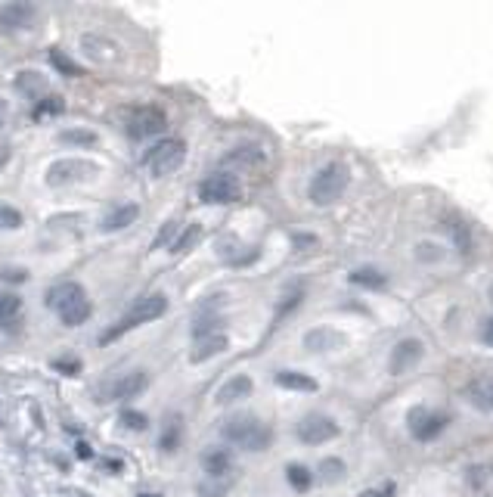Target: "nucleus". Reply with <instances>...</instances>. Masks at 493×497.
<instances>
[{
	"instance_id": "obj_11",
	"label": "nucleus",
	"mask_w": 493,
	"mask_h": 497,
	"mask_svg": "<svg viewBox=\"0 0 493 497\" xmlns=\"http://www.w3.org/2000/svg\"><path fill=\"white\" fill-rule=\"evenodd\" d=\"M444 426H447V417H444V414H434V410H425V407L410 410V432H413V438L432 441V438H437V435L444 432Z\"/></svg>"
},
{
	"instance_id": "obj_8",
	"label": "nucleus",
	"mask_w": 493,
	"mask_h": 497,
	"mask_svg": "<svg viewBox=\"0 0 493 497\" xmlns=\"http://www.w3.org/2000/svg\"><path fill=\"white\" fill-rule=\"evenodd\" d=\"M295 432H298V438L304 445H323V441H332L335 435H339V423L323 417V414H310L301 419Z\"/></svg>"
},
{
	"instance_id": "obj_27",
	"label": "nucleus",
	"mask_w": 493,
	"mask_h": 497,
	"mask_svg": "<svg viewBox=\"0 0 493 497\" xmlns=\"http://www.w3.org/2000/svg\"><path fill=\"white\" fill-rule=\"evenodd\" d=\"M50 66L56 68V72H62V75H68V78H78L81 75V66L68 56V53H62V50H50Z\"/></svg>"
},
{
	"instance_id": "obj_33",
	"label": "nucleus",
	"mask_w": 493,
	"mask_h": 497,
	"mask_svg": "<svg viewBox=\"0 0 493 497\" xmlns=\"http://www.w3.org/2000/svg\"><path fill=\"white\" fill-rule=\"evenodd\" d=\"M217 323H221V321H217V317H202V321H195V323H193V333H195V336H199V339L214 336V333H211V330H214Z\"/></svg>"
},
{
	"instance_id": "obj_17",
	"label": "nucleus",
	"mask_w": 493,
	"mask_h": 497,
	"mask_svg": "<svg viewBox=\"0 0 493 497\" xmlns=\"http://www.w3.org/2000/svg\"><path fill=\"white\" fill-rule=\"evenodd\" d=\"M47 78L41 72H31V68H25V72H19L16 75V90L19 93H25V97H37V100H44L47 97Z\"/></svg>"
},
{
	"instance_id": "obj_39",
	"label": "nucleus",
	"mask_w": 493,
	"mask_h": 497,
	"mask_svg": "<svg viewBox=\"0 0 493 497\" xmlns=\"http://www.w3.org/2000/svg\"><path fill=\"white\" fill-rule=\"evenodd\" d=\"M75 454L81 457V460H90V457H93V450H90L87 441H78V445H75Z\"/></svg>"
},
{
	"instance_id": "obj_26",
	"label": "nucleus",
	"mask_w": 493,
	"mask_h": 497,
	"mask_svg": "<svg viewBox=\"0 0 493 497\" xmlns=\"http://www.w3.org/2000/svg\"><path fill=\"white\" fill-rule=\"evenodd\" d=\"M59 112H66V100L62 97H44V100H37V106H35V121H44L47 115H59Z\"/></svg>"
},
{
	"instance_id": "obj_38",
	"label": "nucleus",
	"mask_w": 493,
	"mask_h": 497,
	"mask_svg": "<svg viewBox=\"0 0 493 497\" xmlns=\"http://www.w3.org/2000/svg\"><path fill=\"white\" fill-rule=\"evenodd\" d=\"M171 233H174V224H164V227H162V233H159V236H155V243L152 246H164V243H168V239H171Z\"/></svg>"
},
{
	"instance_id": "obj_29",
	"label": "nucleus",
	"mask_w": 493,
	"mask_h": 497,
	"mask_svg": "<svg viewBox=\"0 0 493 497\" xmlns=\"http://www.w3.org/2000/svg\"><path fill=\"white\" fill-rule=\"evenodd\" d=\"M62 143H72V146H93L97 143V134L90 128H72V131H62L59 134Z\"/></svg>"
},
{
	"instance_id": "obj_41",
	"label": "nucleus",
	"mask_w": 493,
	"mask_h": 497,
	"mask_svg": "<svg viewBox=\"0 0 493 497\" xmlns=\"http://www.w3.org/2000/svg\"><path fill=\"white\" fill-rule=\"evenodd\" d=\"M298 248H308V246H317V236H295Z\"/></svg>"
},
{
	"instance_id": "obj_30",
	"label": "nucleus",
	"mask_w": 493,
	"mask_h": 497,
	"mask_svg": "<svg viewBox=\"0 0 493 497\" xmlns=\"http://www.w3.org/2000/svg\"><path fill=\"white\" fill-rule=\"evenodd\" d=\"M87 317H90V301H84V305L66 311V314H62V323H66V326H81Z\"/></svg>"
},
{
	"instance_id": "obj_37",
	"label": "nucleus",
	"mask_w": 493,
	"mask_h": 497,
	"mask_svg": "<svg viewBox=\"0 0 493 497\" xmlns=\"http://www.w3.org/2000/svg\"><path fill=\"white\" fill-rule=\"evenodd\" d=\"M478 339L484 342V345H487V348H493V317H490V321H484L481 323V330H478Z\"/></svg>"
},
{
	"instance_id": "obj_40",
	"label": "nucleus",
	"mask_w": 493,
	"mask_h": 497,
	"mask_svg": "<svg viewBox=\"0 0 493 497\" xmlns=\"http://www.w3.org/2000/svg\"><path fill=\"white\" fill-rule=\"evenodd\" d=\"M56 370H66V373H78V370H81V364H75V361H56Z\"/></svg>"
},
{
	"instance_id": "obj_42",
	"label": "nucleus",
	"mask_w": 493,
	"mask_h": 497,
	"mask_svg": "<svg viewBox=\"0 0 493 497\" xmlns=\"http://www.w3.org/2000/svg\"><path fill=\"white\" fill-rule=\"evenodd\" d=\"M0 277H4V280H25V274H10V270H0Z\"/></svg>"
},
{
	"instance_id": "obj_23",
	"label": "nucleus",
	"mask_w": 493,
	"mask_h": 497,
	"mask_svg": "<svg viewBox=\"0 0 493 497\" xmlns=\"http://www.w3.org/2000/svg\"><path fill=\"white\" fill-rule=\"evenodd\" d=\"M230 463H233L230 450H224V448H214L202 457V466H205V472H211V476H224V472L230 469Z\"/></svg>"
},
{
	"instance_id": "obj_6",
	"label": "nucleus",
	"mask_w": 493,
	"mask_h": 497,
	"mask_svg": "<svg viewBox=\"0 0 493 497\" xmlns=\"http://www.w3.org/2000/svg\"><path fill=\"white\" fill-rule=\"evenodd\" d=\"M81 50H84V56L90 62H97V66H118V62H124V47L106 35H84Z\"/></svg>"
},
{
	"instance_id": "obj_32",
	"label": "nucleus",
	"mask_w": 493,
	"mask_h": 497,
	"mask_svg": "<svg viewBox=\"0 0 493 497\" xmlns=\"http://www.w3.org/2000/svg\"><path fill=\"white\" fill-rule=\"evenodd\" d=\"M121 423L128 426V429H137V432H143L146 426H150V423H146V417L137 414V410H124V414H121Z\"/></svg>"
},
{
	"instance_id": "obj_24",
	"label": "nucleus",
	"mask_w": 493,
	"mask_h": 497,
	"mask_svg": "<svg viewBox=\"0 0 493 497\" xmlns=\"http://www.w3.org/2000/svg\"><path fill=\"white\" fill-rule=\"evenodd\" d=\"M351 283H357V286H370V289H382V286L388 283V277L382 274L379 268H357L354 274H351Z\"/></svg>"
},
{
	"instance_id": "obj_45",
	"label": "nucleus",
	"mask_w": 493,
	"mask_h": 497,
	"mask_svg": "<svg viewBox=\"0 0 493 497\" xmlns=\"http://www.w3.org/2000/svg\"><path fill=\"white\" fill-rule=\"evenodd\" d=\"M137 497H162V494H137Z\"/></svg>"
},
{
	"instance_id": "obj_22",
	"label": "nucleus",
	"mask_w": 493,
	"mask_h": 497,
	"mask_svg": "<svg viewBox=\"0 0 493 497\" xmlns=\"http://www.w3.org/2000/svg\"><path fill=\"white\" fill-rule=\"evenodd\" d=\"M180 438H183V417L171 414L164 429H162V450H177Z\"/></svg>"
},
{
	"instance_id": "obj_28",
	"label": "nucleus",
	"mask_w": 493,
	"mask_h": 497,
	"mask_svg": "<svg viewBox=\"0 0 493 497\" xmlns=\"http://www.w3.org/2000/svg\"><path fill=\"white\" fill-rule=\"evenodd\" d=\"M286 479H288V485H292L295 491H308L310 481H314L310 469H304L301 463H292V466H288V469H286Z\"/></svg>"
},
{
	"instance_id": "obj_34",
	"label": "nucleus",
	"mask_w": 493,
	"mask_h": 497,
	"mask_svg": "<svg viewBox=\"0 0 493 497\" xmlns=\"http://www.w3.org/2000/svg\"><path fill=\"white\" fill-rule=\"evenodd\" d=\"M286 295H288V299H283V305L276 308V321L286 314V311H292L295 305H298V301H301V295H304V289H301V286H295V289H292V292H286Z\"/></svg>"
},
{
	"instance_id": "obj_25",
	"label": "nucleus",
	"mask_w": 493,
	"mask_h": 497,
	"mask_svg": "<svg viewBox=\"0 0 493 497\" xmlns=\"http://www.w3.org/2000/svg\"><path fill=\"white\" fill-rule=\"evenodd\" d=\"M202 239V224H190V227H186L183 233H180V236L174 239V243H171V252H190V248L195 246Z\"/></svg>"
},
{
	"instance_id": "obj_19",
	"label": "nucleus",
	"mask_w": 493,
	"mask_h": 497,
	"mask_svg": "<svg viewBox=\"0 0 493 497\" xmlns=\"http://www.w3.org/2000/svg\"><path fill=\"white\" fill-rule=\"evenodd\" d=\"M335 345H341V336L335 330H326V326L310 330L308 336H304V348H308V352H332Z\"/></svg>"
},
{
	"instance_id": "obj_1",
	"label": "nucleus",
	"mask_w": 493,
	"mask_h": 497,
	"mask_svg": "<svg viewBox=\"0 0 493 497\" xmlns=\"http://www.w3.org/2000/svg\"><path fill=\"white\" fill-rule=\"evenodd\" d=\"M221 435L233 445L245 448V450H267L270 441H273V432L267 423H261L257 417L252 414H239V417H230L224 423Z\"/></svg>"
},
{
	"instance_id": "obj_21",
	"label": "nucleus",
	"mask_w": 493,
	"mask_h": 497,
	"mask_svg": "<svg viewBox=\"0 0 493 497\" xmlns=\"http://www.w3.org/2000/svg\"><path fill=\"white\" fill-rule=\"evenodd\" d=\"M276 385L292 388V392H317V379L304 376V373H295V370H279L276 373Z\"/></svg>"
},
{
	"instance_id": "obj_15",
	"label": "nucleus",
	"mask_w": 493,
	"mask_h": 497,
	"mask_svg": "<svg viewBox=\"0 0 493 497\" xmlns=\"http://www.w3.org/2000/svg\"><path fill=\"white\" fill-rule=\"evenodd\" d=\"M465 398H468L472 407H478V410H493V373L475 376L472 383L465 385Z\"/></svg>"
},
{
	"instance_id": "obj_10",
	"label": "nucleus",
	"mask_w": 493,
	"mask_h": 497,
	"mask_svg": "<svg viewBox=\"0 0 493 497\" xmlns=\"http://www.w3.org/2000/svg\"><path fill=\"white\" fill-rule=\"evenodd\" d=\"M90 162H81V159H62V162H53L50 171H47V184L50 186H66V184H78L81 177H90L93 174Z\"/></svg>"
},
{
	"instance_id": "obj_14",
	"label": "nucleus",
	"mask_w": 493,
	"mask_h": 497,
	"mask_svg": "<svg viewBox=\"0 0 493 497\" xmlns=\"http://www.w3.org/2000/svg\"><path fill=\"white\" fill-rule=\"evenodd\" d=\"M146 385H150V376H146L143 370H134V373H128V376H121L118 383H112V385H109V392H103V395H99V398H103V401L134 398V395H140Z\"/></svg>"
},
{
	"instance_id": "obj_13",
	"label": "nucleus",
	"mask_w": 493,
	"mask_h": 497,
	"mask_svg": "<svg viewBox=\"0 0 493 497\" xmlns=\"http://www.w3.org/2000/svg\"><path fill=\"white\" fill-rule=\"evenodd\" d=\"M35 16H37L35 4H4V6H0V28H4V31L31 28Z\"/></svg>"
},
{
	"instance_id": "obj_43",
	"label": "nucleus",
	"mask_w": 493,
	"mask_h": 497,
	"mask_svg": "<svg viewBox=\"0 0 493 497\" xmlns=\"http://www.w3.org/2000/svg\"><path fill=\"white\" fill-rule=\"evenodd\" d=\"M4 121H6V103L0 100V128H4Z\"/></svg>"
},
{
	"instance_id": "obj_4",
	"label": "nucleus",
	"mask_w": 493,
	"mask_h": 497,
	"mask_svg": "<svg viewBox=\"0 0 493 497\" xmlns=\"http://www.w3.org/2000/svg\"><path fill=\"white\" fill-rule=\"evenodd\" d=\"M239 196H242V186L236 177L226 174V171H217V174H211L199 184V199L208 202V205H230V202H236Z\"/></svg>"
},
{
	"instance_id": "obj_35",
	"label": "nucleus",
	"mask_w": 493,
	"mask_h": 497,
	"mask_svg": "<svg viewBox=\"0 0 493 497\" xmlns=\"http://www.w3.org/2000/svg\"><path fill=\"white\" fill-rule=\"evenodd\" d=\"M19 224H22V215L16 208L0 205V227H19Z\"/></svg>"
},
{
	"instance_id": "obj_5",
	"label": "nucleus",
	"mask_w": 493,
	"mask_h": 497,
	"mask_svg": "<svg viewBox=\"0 0 493 497\" xmlns=\"http://www.w3.org/2000/svg\"><path fill=\"white\" fill-rule=\"evenodd\" d=\"M186 159V146L183 140H162V143H155V150L146 155V165H150L152 174H171V171H177L180 165H183Z\"/></svg>"
},
{
	"instance_id": "obj_9",
	"label": "nucleus",
	"mask_w": 493,
	"mask_h": 497,
	"mask_svg": "<svg viewBox=\"0 0 493 497\" xmlns=\"http://www.w3.org/2000/svg\"><path fill=\"white\" fill-rule=\"evenodd\" d=\"M422 354H425V348H422L419 339H401L388 357V373L391 376H403L422 361Z\"/></svg>"
},
{
	"instance_id": "obj_12",
	"label": "nucleus",
	"mask_w": 493,
	"mask_h": 497,
	"mask_svg": "<svg viewBox=\"0 0 493 497\" xmlns=\"http://www.w3.org/2000/svg\"><path fill=\"white\" fill-rule=\"evenodd\" d=\"M84 301H87L84 299V286H78V283H59L47 292V308L59 311V317L66 314V311L84 305Z\"/></svg>"
},
{
	"instance_id": "obj_2",
	"label": "nucleus",
	"mask_w": 493,
	"mask_h": 497,
	"mask_svg": "<svg viewBox=\"0 0 493 497\" xmlns=\"http://www.w3.org/2000/svg\"><path fill=\"white\" fill-rule=\"evenodd\" d=\"M351 184V171L344 162H329L314 174V181L308 186V196L314 205H332V202H339V196L344 190H348Z\"/></svg>"
},
{
	"instance_id": "obj_20",
	"label": "nucleus",
	"mask_w": 493,
	"mask_h": 497,
	"mask_svg": "<svg viewBox=\"0 0 493 497\" xmlns=\"http://www.w3.org/2000/svg\"><path fill=\"white\" fill-rule=\"evenodd\" d=\"M226 352V336L224 333H214V336H205V339H199V345L193 348V361L195 364H202V361H208V357H214V354H221Z\"/></svg>"
},
{
	"instance_id": "obj_18",
	"label": "nucleus",
	"mask_w": 493,
	"mask_h": 497,
	"mask_svg": "<svg viewBox=\"0 0 493 497\" xmlns=\"http://www.w3.org/2000/svg\"><path fill=\"white\" fill-rule=\"evenodd\" d=\"M252 379L248 376H233V379H226V383L221 385V392H217V404H233V401H239V398H248L252 395Z\"/></svg>"
},
{
	"instance_id": "obj_44",
	"label": "nucleus",
	"mask_w": 493,
	"mask_h": 497,
	"mask_svg": "<svg viewBox=\"0 0 493 497\" xmlns=\"http://www.w3.org/2000/svg\"><path fill=\"white\" fill-rule=\"evenodd\" d=\"M6 159H10V150H6V146H4V150H0V165H4Z\"/></svg>"
},
{
	"instance_id": "obj_16",
	"label": "nucleus",
	"mask_w": 493,
	"mask_h": 497,
	"mask_svg": "<svg viewBox=\"0 0 493 497\" xmlns=\"http://www.w3.org/2000/svg\"><path fill=\"white\" fill-rule=\"evenodd\" d=\"M140 217V205L137 202H128V205H121V208H115L112 215L106 217L103 224H99V230H106V233H115V230H124V227H130Z\"/></svg>"
},
{
	"instance_id": "obj_36",
	"label": "nucleus",
	"mask_w": 493,
	"mask_h": 497,
	"mask_svg": "<svg viewBox=\"0 0 493 497\" xmlns=\"http://www.w3.org/2000/svg\"><path fill=\"white\" fill-rule=\"evenodd\" d=\"M341 472H344V463H341V460H326V463H323V479H326V481L341 479Z\"/></svg>"
},
{
	"instance_id": "obj_3",
	"label": "nucleus",
	"mask_w": 493,
	"mask_h": 497,
	"mask_svg": "<svg viewBox=\"0 0 493 497\" xmlns=\"http://www.w3.org/2000/svg\"><path fill=\"white\" fill-rule=\"evenodd\" d=\"M164 311H168V299H164L162 292H155V295H143V299H137L134 301V308L124 314V321L118 326H112L109 333H103L99 336V345H106V342H112L115 336H121L124 330H130V326H140V323H150L155 321V317H162Z\"/></svg>"
},
{
	"instance_id": "obj_7",
	"label": "nucleus",
	"mask_w": 493,
	"mask_h": 497,
	"mask_svg": "<svg viewBox=\"0 0 493 497\" xmlns=\"http://www.w3.org/2000/svg\"><path fill=\"white\" fill-rule=\"evenodd\" d=\"M164 128H168V119H164V112H162V109H155V106L137 109V112L130 115V121H128V134L134 140L155 137V134H162Z\"/></svg>"
},
{
	"instance_id": "obj_31",
	"label": "nucleus",
	"mask_w": 493,
	"mask_h": 497,
	"mask_svg": "<svg viewBox=\"0 0 493 497\" xmlns=\"http://www.w3.org/2000/svg\"><path fill=\"white\" fill-rule=\"evenodd\" d=\"M19 308H22V301H19V295H0V321H10V317L19 314Z\"/></svg>"
}]
</instances>
